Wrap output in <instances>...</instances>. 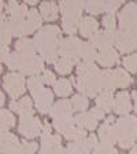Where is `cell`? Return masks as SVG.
I'll list each match as a JSON object with an SVG mask.
<instances>
[{
	"instance_id": "6da1fadb",
	"label": "cell",
	"mask_w": 137,
	"mask_h": 154,
	"mask_svg": "<svg viewBox=\"0 0 137 154\" xmlns=\"http://www.w3.org/2000/svg\"><path fill=\"white\" fill-rule=\"evenodd\" d=\"M77 90L84 96H97L102 91V72L93 62H80L77 65Z\"/></svg>"
},
{
	"instance_id": "7a4b0ae2",
	"label": "cell",
	"mask_w": 137,
	"mask_h": 154,
	"mask_svg": "<svg viewBox=\"0 0 137 154\" xmlns=\"http://www.w3.org/2000/svg\"><path fill=\"white\" fill-rule=\"evenodd\" d=\"M61 40V29L56 25L43 26L41 29H38V32L33 38L36 50H38L40 57L49 63H54L56 61Z\"/></svg>"
},
{
	"instance_id": "3957f363",
	"label": "cell",
	"mask_w": 137,
	"mask_h": 154,
	"mask_svg": "<svg viewBox=\"0 0 137 154\" xmlns=\"http://www.w3.org/2000/svg\"><path fill=\"white\" fill-rule=\"evenodd\" d=\"M117 142L122 149L132 147L137 138V117L136 116H122L114 122Z\"/></svg>"
},
{
	"instance_id": "277c9868",
	"label": "cell",
	"mask_w": 137,
	"mask_h": 154,
	"mask_svg": "<svg viewBox=\"0 0 137 154\" xmlns=\"http://www.w3.org/2000/svg\"><path fill=\"white\" fill-rule=\"evenodd\" d=\"M59 10L62 13V26L67 35H76L81 21L84 2H61Z\"/></svg>"
},
{
	"instance_id": "5b68a950",
	"label": "cell",
	"mask_w": 137,
	"mask_h": 154,
	"mask_svg": "<svg viewBox=\"0 0 137 154\" xmlns=\"http://www.w3.org/2000/svg\"><path fill=\"white\" fill-rule=\"evenodd\" d=\"M132 84V77L124 69H107L102 72V90L111 91L115 88H126Z\"/></svg>"
},
{
	"instance_id": "8992f818",
	"label": "cell",
	"mask_w": 137,
	"mask_h": 154,
	"mask_svg": "<svg viewBox=\"0 0 137 154\" xmlns=\"http://www.w3.org/2000/svg\"><path fill=\"white\" fill-rule=\"evenodd\" d=\"M4 90L13 99H16L25 92V77L22 73H8L4 77Z\"/></svg>"
},
{
	"instance_id": "52a82bcc",
	"label": "cell",
	"mask_w": 137,
	"mask_h": 154,
	"mask_svg": "<svg viewBox=\"0 0 137 154\" xmlns=\"http://www.w3.org/2000/svg\"><path fill=\"white\" fill-rule=\"evenodd\" d=\"M18 131L26 138H36L41 135V121L34 116H23L19 119Z\"/></svg>"
},
{
	"instance_id": "ba28073f",
	"label": "cell",
	"mask_w": 137,
	"mask_h": 154,
	"mask_svg": "<svg viewBox=\"0 0 137 154\" xmlns=\"http://www.w3.org/2000/svg\"><path fill=\"white\" fill-rule=\"evenodd\" d=\"M32 92V96L34 99L36 103V109L38 110L43 114H47V113L51 112L52 107V100H54V95L48 88H44V87H40L37 90L30 91Z\"/></svg>"
},
{
	"instance_id": "9c48e42d",
	"label": "cell",
	"mask_w": 137,
	"mask_h": 154,
	"mask_svg": "<svg viewBox=\"0 0 137 154\" xmlns=\"http://www.w3.org/2000/svg\"><path fill=\"white\" fill-rule=\"evenodd\" d=\"M99 144L95 135H88L86 138L77 142H71L66 147V154H92V150Z\"/></svg>"
},
{
	"instance_id": "30bf717a",
	"label": "cell",
	"mask_w": 137,
	"mask_h": 154,
	"mask_svg": "<svg viewBox=\"0 0 137 154\" xmlns=\"http://www.w3.org/2000/svg\"><path fill=\"white\" fill-rule=\"evenodd\" d=\"M119 26L122 30L137 28V3H128L118 15Z\"/></svg>"
},
{
	"instance_id": "8fae6325",
	"label": "cell",
	"mask_w": 137,
	"mask_h": 154,
	"mask_svg": "<svg viewBox=\"0 0 137 154\" xmlns=\"http://www.w3.org/2000/svg\"><path fill=\"white\" fill-rule=\"evenodd\" d=\"M82 42L78 37L69 36L66 38H62L58 48V57H78L80 58Z\"/></svg>"
},
{
	"instance_id": "7c38bea8",
	"label": "cell",
	"mask_w": 137,
	"mask_h": 154,
	"mask_svg": "<svg viewBox=\"0 0 137 154\" xmlns=\"http://www.w3.org/2000/svg\"><path fill=\"white\" fill-rule=\"evenodd\" d=\"M19 72L22 74H29V76H32V77L37 76L38 73L44 72V59L41 57H38L37 54L32 55V57L22 55V65H21Z\"/></svg>"
},
{
	"instance_id": "4fadbf2b",
	"label": "cell",
	"mask_w": 137,
	"mask_h": 154,
	"mask_svg": "<svg viewBox=\"0 0 137 154\" xmlns=\"http://www.w3.org/2000/svg\"><path fill=\"white\" fill-rule=\"evenodd\" d=\"M115 45L122 54H128L137 48V38L130 32L121 29L115 32Z\"/></svg>"
},
{
	"instance_id": "5bb4252c",
	"label": "cell",
	"mask_w": 137,
	"mask_h": 154,
	"mask_svg": "<svg viewBox=\"0 0 137 154\" xmlns=\"http://www.w3.org/2000/svg\"><path fill=\"white\" fill-rule=\"evenodd\" d=\"M21 142L14 134H0V153L1 154H19Z\"/></svg>"
},
{
	"instance_id": "9a60e30c",
	"label": "cell",
	"mask_w": 137,
	"mask_h": 154,
	"mask_svg": "<svg viewBox=\"0 0 137 154\" xmlns=\"http://www.w3.org/2000/svg\"><path fill=\"white\" fill-rule=\"evenodd\" d=\"M114 116H109L104 120V124L99 128V139L102 140V143L112 146L117 143V135H115L114 129Z\"/></svg>"
},
{
	"instance_id": "2e32d148",
	"label": "cell",
	"mask_w": 137,
	"mask_h": 154,
	"mask_svg": "<svg viewBox=\"0 0 137 154\" xmlns=\"http://www.w3.org/2000/svg\"><path fill=\"white\" fill-rule=\"evenodd\" d=\"M91 43L99 50L112 48V44H115V32L111 30H97L91 37Z\"/></svg>"
},
{
	"instance_id": "e0dca14e",
	"label": "cell",
	"mask_w": 137,
	"mask_h": 154,
	"mask_svg": "<svg viewBox=\"0 0 137 154\" xmlns=\"http://www.w3.org/2000/svg\"><path fill=\"white\" fill-rule=\"evenodd\" d=\"M112 110H114L117 114H121V116H128L129 112H132L130 95H129L126 91H121V92H118L115 95Z\"/></svg>"
},
{
	"instance_id": "ac0fdd59",
	"label": "cell",
	"mask_w": 137,
	"mask_h": 154,
	"mask_svg": "<svg viewBox=\"0 0 137 154\" xmlns=\"http://www.w3.org/2000/svg\"><path fill=\"white\" fill-rule=\"evenodd\" d=\"M96 61L99 62L104 67H111L119 62V55L114 48H106V50H99Z\"/></svg>"
},
{
	"instance_id": "d6986e66",
	"label": "cell",
	"mask_w": 137,
	"mask_h": 154,
	"mask_svg": "<svg viewBox=\"0 0 137 154\" xmlns=\"http://www.w3.org/2000/svg\"><path fill=\"white\" fill-rule=\"evenodd\" d=\"M78 30L84 37H92L97 30H99V22L96 21L93 17L88 15V17H82L78 25Z\"/></svg>"
},
{
	"instance_id": "ffe728a7",
	"label": "cell",
	"mask_w": 137,
	"mask_h": 154,
	"mask_svg": "<svg viewBox=\"0 0 137 154\" xmlns=\"http://www.w3.org/2000/svg\"><path fill=\"white\" fill-rule=\"evenodd\" d=\"M78 61H80L78 57H58L56 61L54 62V65L59 74H69L74 65L80 63Z\"/></svg>"
},
{
	"instance_id": "44dd1931",
	"label": "cell",
	"mask_w": 137,
	"mask_h": 154,
	"mask_svg": "<svg viewBox=\"0 0 137 154\" xmlns=\"http://www.w3.org/2000/svg\"><path fill=\"white\" fill-rule=\"evenodd\" d=\"M10 109L13 112H16L21 117L23 116H33V103L30 98L25 96L21 100H13L10 103Z\"/></svg>"
},
{
	"instance_id": "7402d4cb",
	"label": "cell",
	"mask_w": 137,
	"mask_h": 154,
	"mask_svg": "<svg viewBox=\"0 0 137 154\" xmlns=\"http://www.w3.org/2000/svg\"><path fill=\"white\" fill-rule=\"evenodd\" d=\"M74 124L85 131H93L97 128V120L93 119L89 112H82L74 116Z\"/></svg>"
},
{
	"instance_id": "603a6c76",
	"label": "cell",
	"mask_w": 137,
	"mask_h": 154,
	"mask_svg": "<svg viewBox=\"0 0 137 154\" xmlns=\"http://www.w3.org/2000/svg\"><path fill=\"white\" fill-rule=\"evenodd\" d=\"M58 13H59V6H56L54 2H43L40 4V14L48 22L55 21L58 18Z\"/></svg>"
},
{
	"instance_id": "cb8c5ba5",
	"label": "cell",
	"mask_w": 137,
	"mask_h": 154,
	"mask_svg": "<svg viewBox=\"0 0 137 154\" xmlns=\"http://www.w3.org/2000/svg\"><path fill=\"white\" fill-rule=\"evenodd\" d=\"M71 103L70 100L67 99H61L58 100L56 103H54L51 107V114L52 119H56V117H61V116H67V114H71Z\"/></svg>"
},
{
	"instance_id": "d4e9b609",
	"label": "cell",
	"mask_w": 137,
	"mask_h": 154,
	"mask_svg": "<svg viewBox=\"0 0 137 154\" xmlns=\"http://www.w3.org/2000/svg\"><path fill=\"white\" fill-rule=\"evenodd\" d=\"M114 105V95L111 91H102L96 96V106L103 112H110Z\"/></svg>"
},
{
	"instance_id": "484cf974",
	"label": "cell",
	"mask_w": 137,
	"mask_h": 154,
	"mask_svg": "<svg viewBox=\"0 0 137 154\" xmlns=\"http://www.w3.org/2000/svg\"><path fill=\"white\" fill-rule=\"evenodd\" d=\"M15 51L19 52V54L25 55V57H32V55H36V45L34 42L30 40V38H19L15 44Z\"/></svg>"
},
{
	"instance_id": "4316f807",
	"label": "cell",
	"mask_w": 137,
	"mask_h": 154,
	"mask_svg": "<svg viewBox=\"0 0 137 154\" xmlns=\"http://www.w3.org/2000/svg\"><path fill=\"white\" fill-rule=\"evenodd\" d=\"M74 127V117L71 114L61 116L54 119V128L56 129L59 134H66L70 128Z\"/></svg>"
},
{
	"instance_id": "83f0119b",
	"label": "cell",
	"mask_w": 137,
	"mask_h": 154,
	"mask_svg": "<svg viewBox=\"0 0 137 154\" xmlns=\"http://www.w3.org/2000/svg\"><path fill=\"white\" fill-rule=\"evenodd\" d=\"M15 124V117L11 112L1 109L0 110V134L7 132L10 128H13Z\"/></svg>"
},
{
	"instance_id": "f1b7e54d",
	"label": "cell",
	"mask_w": 137,
	"mask_h": 154,
	"mask_svg": "<svg viewBox=\"0 0 137 154\" xmlns=\"http://www.w3.org/2000/svg\"><path fill=\"white\" fill-rule=\"evenodd\" d=\"M80 57L85 62H93L96 59V57H97V50H96V47L91 42H85L82 43Z\"/></svg>"
},
{
	"instance_id": "f546056e",
	"label": "cell",
	"mask_w": 137,
	"mask_h": 154,
	"mask_svg": "<svg viewBox=\"0 0 137 154\" xmlns=\"http://www.w3.org/2000/svg\"><path fill=\"white\" fill-rule=\"evenodd\" d=\"M61 135H47L41 136V149L43 150H51V149L62 147Z\"/></svg>"
},
{
	"instance_id": "4dcf8cb0",
	"label": "cell",
	"mask_w": 137,
	"mask_h": 154,
	"mask_svg": "<svg viewBox=\"0 0 137 154\" xmlns=\"http://www.w3.org/2000/svg\"><path fill=\"white\" fill-rule=\"evenodd\" d=\"M54 90H55V94L61 98H64V96L70 95L71 91H73V87H71V81L67 80V79H61L58 80L54 85Z\"/></svg>"
},
{
	"instance_id": "1f68e13d",
	"label": "cell",
	"mask_w": 137,
	"mask_h": 154,
	"mask_svg": "<svg viewBox=\"0 0 137 154\" xmlns=\"http://www.w3.org/2000/svg\"><path fill=\"white\" fill-rule=\"evenodd\" d=\"M70 103H71V109L74 112H80V113L85 112L88 109V106H89V100L86 99V96L84 95H74L71 98Z\"/></svg>"
},
{
	"instance_id": "d6a6232c",
	"label": "cell",
	"mask_w": 137,
	"mask_h": 154,
	"mask_svg": "<svg viewBox=\"0 0 137 154\" xmlns=\"http://www.w3.org/2000/svg\"><path fill=\"white\" fill-rule=\"evenodd\" d=\"M11 37H13V35H11V30H10L8 26V18H6L0 22V44L1 45L10 44Z\"/></svg>"
},
{
	"instance_id": "836d02e7",
	"label": "cell",
	"mask_w": 137,
	"mask_h": 154,
	"mask_svg": "<svg viewBox=\"0 0 137 154\" xmlns=\"http://www.w3.org/2000/svg\"><path fill=\"white\" fill-rule=\"evenodd\" d=\"M26 21H28V22L32 25V28L34 29V30H37V29H41L43 17H41V14L38 13L36 8H30V10H29L28 15H26Z\"/></svg>"
},
{
	"instance_id": "e575fe53",
	"label": "cell",
	"mask_w": 137,
	"mask_h": 154,
	"mask_svg": "<svg viewBox=\"0 0 137 154\" xmlns=\"http://www.w3.org/2000/svg\"><path fill=\"white\" fill-rule=\"evenodd\" d=\"M84 10L89 14H100L104 13V2L96 0V2H84Z\"/></svg>"
},
{
	"instance_id": "d590c367",
	"label": "cell",
	"mask_w": 137,
	"mask_h": 154,
	"mask_svg": "<svg viewBox=\"0 0 137 154\" xmlns=\"http://www.w3.org/2000/svg\"><path fill=\"white\" fill-rule=\"evenodd\" d=\"M86 136H88V135H86V131L82 128H80V127H73V128H70L66 134H64V138H66L67 140H71V142L81 140V139L86 138Z\"/></svg>"
},
{
	"instance_id": "8d00e7d4",
	"label": "cell",
	"mask_w": 137,
	"mask_h": 154,
	"mask_svg": "<svg viewBox=\"0 0 137 154\" xmlns=\"http://www.w3.org/2000/svg\"><path fill=\"white\" fill-rule=\"evenodd\" d=\"M21 65H22V55L16 51L11 52L8 57V61H7V66H8L11 70H19V69H21Z\"/></svg>"
},
{
	"instance_id": "74e56055",
	"label": "cell",
	"mask_w": 137,
	"mask_h": 154,
	"mask_svg": "<svg viewBox=\"0 0 137 154\" xmlns=\"http://www.w3.org/2000/svg\"><path fill=\"white\" fill-rule=\"evenodd\" d=\"M38 149V144L36 142H28L22 140L21 142V149H19V154H34Z\"/></svg>"
},
{
	"instance_id": "f35d334b",
	"label": "cell",
	"mask_w": 137,
	"mask_h": 154,
	"mask_svg": "<svg viewBox=\"0 0 137 154\" xmlns=\"http://www.w3.org/2000/svg\"><path fill=\"white\" fill-rule=\"evenodd\" d=\"M124 66L130 73H137V54H132L129 57H125Z\"/></svg>"
},
{
	"instance_id": "ab89813d",
	"label": "cell",
	"mask_w": 137,
	"mask_h": 154,
	"mask_svg": "<svg viewBox=\"0 0 137 154\" xmlns=\"http://www.w3.org/2000/svg\"><path fill=\"white\" fill-rule=\"evenodd\" d=\"M92 154H118V151L115 150L114 146H109V144H104V143H99L92 150Z\"/></svg>"
},
{
	"instance_id": "60d3db41",
	"label": "cell",
	"mask_w": 137,
	"mask_h": 154,
	"mask_svg": "<svg viewBox=\"0 0 137 154\" xmlns=\"http://www.w3.org/2000/svg\"><path fill=\"white\" fill-rule=\"evenodd\" d=\"M102 22H103V26H104L106 30H111V32H114L115 25H117L114 14H107V15H104L103 19H102Z\"/></svg>"
},
{
	"instance_id": "b9f144b4",
	"label": "cell",
	"mask_w": 137,
	"mask_h": 154,
	"mask_svg": "<svg viewBox=\"0 0 137 154\" xmlns=\"http://www.w3.org/2000/svg\"><path fill=\"white\" fill-rule=\"evenodd\" d=\"M122 3H124L122 0H115V2L109 0V2H104V13H109V14L115 13L122 6Z\"/></svg>"
},
{
	"instance_id": "7bdbcfd3",
	"label": "cell",
	"mask_w": 137,
	"mask_h": 154,
	"mask_svg": "<svg viewBox=\"0 0 137 154\" xmlns=\"http://www.w3.org/2000/svg\"><path fill=\"white\" fill-rule=\"evenodd\" d=\"M40 79H41L43 84H48V85H55L56 83V77L51 70H44Z\"/></svg>"
},
{
	"instance_id": "ee69618b",
	"label": "cell",
	"mask_w": 137,
	"mask_h": 154,
	"mask_svg": "<svg viewBox=\"0 0 137 154\" xmlns=\"http://www.w3.org/2000/svg\"><path fill=\"white\" fill-rule=\"evenodd\" d=\"M40 87H43V81H41V79H40V77L34 76V77L28 79V88L30 91L37 90V88H40Z\"/></svg>"
},
{
	"instance_id": "f6af8a7d",
	"label": "cell",
	"mask_w": 137,
	"mask_h": 154,
	"mask_svg": "<svg viewBox=\"0 0 137 154\" xmlns=\"http://www.w3.org/2000/svg\"><path fill=\"white\" fill-rule=\"evenodd\" d=\"M89 113H91V116H92L93 119L97 120V121H99V120H103V119H104V114H106V112H103L102 109H99L97 106H96V107H93V109L91 110Z\"/></svg>"
},
{
	"instance_id": "bcb514c9",
	"label": "cell",
	"mask_w": 137,
	"mask_h": 154,
	"mask_svg": "<svg viewBox=\"0 0 137 154\" xmlns=\"http://www.w3.org/2000/svg\"><path fill=\"white\" fill-rule=\"evenodd\" d=\"M10 50L7 45H1L0 44V61H3V62H7L8 61V57H10Z\"/></svg>"
},
{
	"instance_id": "7dc6e473",
	"label": "cell",
	"mask_w": 137,
	"mask_h": 154,
	"mask_svg": "<svg viewBox=\"0 0 137 154\" xmlns=\"http://www.w3.org/2000/svg\"><path fill=\"white\" fill-rule=\"evenodd\" d=\"M38 154H66V149L58 147V149H51V150H43V149H40V153Z\"/></svg>"
},
{
	"instance_id": "c3c4849f",
	"label": "cell",
	"mask_w": 137,
	"mask_h": 154,
	"mask_svg": "<svg viewBox=\"0 0 137 154\" xmlns=\"http://www.w3.org/2000/svg\"><path fill=\"white\" fill-rule=\"evenodd\" d=\"M51 131H52L51 124H49L48 121H44V124H43V127H41V136H47V135H51Z\"/></svg>"
},
{
	"instance_id": "681fc988",
	"label": "cell",
	"mask_w": 137,
	"mask_h": 154,
	"mask_svg": "<svg viewBox=\"0 0 137 154\" xmlns=\"http://www.w3.org/2000/svg\"><path fill=\"white\" fill-rule=\"evenodd\" d=\"M18 6H19V4L16 3V2H10V3H7V4H6V11H7L8 14H13Z\"/></svg>"
},
{
	"instance_id": "f907efd6",
	"label": "cell",
	"mask_w": 137,
	"mask_h": 154,
	"mask_svg": "<svg viewBox=\"0 0 137 154\" xmlns=\"http://www.w3.org/2000/svg\"><path fill=\"white\" fill-rule=\"evenodd\" d=\"M3 8H4V4H3V2H0V22H1L3 19L7 18V17L3 14Z\"/></svg>"
},
{
	"instance_id": "816d5d0a",
	"label": "cell",
	"mask_w": 137,
	"mask_h": 154,
	"mask_svg": "<svg viewBox=\"0 0 137 154\" xmlns=\"http://www.w3.org/2000/svg\"><path fill=\"white\" fill-rule=\"evenodd\" d=\"M132 96H133V100H134V112L137 113V91H134L132 94Z\"/></svg>"
},
{
	"instance_id": "f5cc1de1",
	"label": "cell",
	"mask_w": 137,
	"mask_h": 154,
	"mask_svg": "<svg viewBox=\"0 0 137 154\" xmlns=\"http://www.w3.org/2000/svg\"><path fill=\"white\" fill-rule=\"evenodd\" d=\"M4 105V94L0 91V106H3Z\"/></svg>"
},
{
	"instance_id": "db71d44e",
	"label": "cell",
	"mask_w": 137,
	"mask_h": 154,
	"mask_svg": "<svg viewBox=\"0 0 137 154\" xmlns=\"http://www.w3.org/2000/svg\"><path fill=\"white\" fill-rule=\"evenodd\" d=\"M128 32H130L132 35H133L134 37L137 38V28H133V29H130V30H128Z\"/></svg>"
},
{
	"instance_id": "11a10c76",
	"label": "cell",
	"mask_w": 137,
	"mask_h": 154,
	"mask_svg": "<svg viewBox=\"0 0 137 154\" xmlns=\"http://www.w3.org/2000/svg\"><path fill=\"white\" fill-rule=\"evenodd\" d=\"M130 154H137V144H134L130 150Z\"/></svg>"
},
{
	"instance_id": "9f6ffc18",
	"label": "cell",
	"mask_w": 137,
	"mask_h": 154,
	"mask_svg": "<svg viewBox=\"0 0 137 154\" xmlns=\"http://www.w3.org/2000/svg\"><path fill=\"white\" fill-rule=\"evenodd\" d=\"M26 3H28V4H30V6H34V4L37 3V2H36V0H28Z\"/></svg>"
},
{
	"instance_id": "6f0895ef",
	"label": "cell",
	"mask_w": 137,
	"mask_h": 154,
	"mask_svg": "<svg viewBox=\"0 0 137 154\" xmlns=\"http://www.w3.org/2000/svg\"><path fill=\"white\" fill-rule=\"evenodd\" d=\"M1 72H3V67H1V63H0V73H1Z\"/></svg>"
},
{
	"instance_id": "680465c9",
	"label": "cell",
	"mask_w": 137,
	"mask_h": 154,
	"mask_svg": "<svg viewBox=\"0 0 137 154\" xmlns=\"http://www.w3.org/2000/svg\"><path fill=\"white\" fill-rule=\"evenodd\" d=\"M136 140H137V138H136Z\"/></svg>"
}]
</instances>
